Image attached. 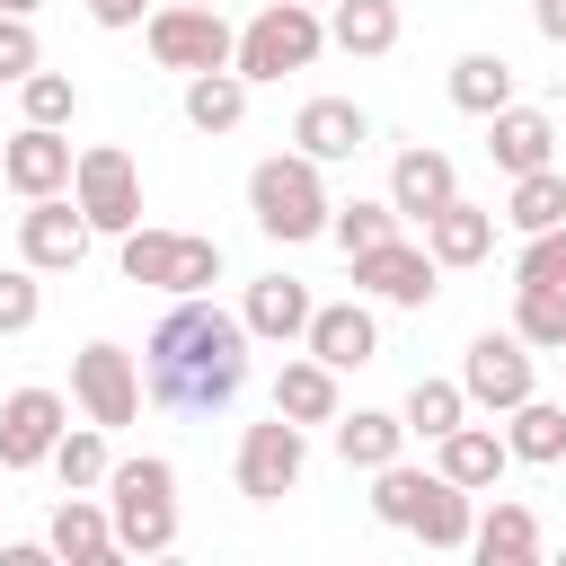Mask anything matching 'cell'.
<instances>
[{"label": "cell", "mask_w": 566, "mask_h": 566, "mask_svg": "<svg viewBox=\"0 0 566 566\" xmlns=\"http://www.w3.org/2000/svg\"><path fill=\"white\" fill-rule=\"evenodd\" d=\"M142 389L168 416H221L248 389V318L212 310V292H186L142 345Z\"/></svg>", "instance_id": "6da1fadb"}, {"label": "cell", "mask_w": 566, "mask_h": 566, "mask_svg": "<svg viewBox=\"0 0 566 566\" xmlns=\"http://www.w3.org/2000/svg\"><path fill=\"white\" fill-rule=\"evenodd\" d=\"M106 522H115V557H168L177 548V460L142 451L106 469Z\"/></svg>", "instance_id": "7a4b0ae2"}, {"label": "cell", "mask_w": 566, "mask_h": 566, "mask_svg": "<svg viewBox=\"0 0 566 566\" xmlns=\"http://www.w3.org/2000/svg\"><path fill=\"white\" fill-rule=\"evenodd\" d=\"M248 212H256V230L283 239V248L327 239V177H318V159H301V150L256 159V168H248Z\"/></svg>", "instance_id": "3957f363"}, {"label": "cell", "mask_w": 566, "mask_h": 566, "mask_svg": "<svg viewBox=\"0 0 566 566\" xmlns=\"http://www.w3.org/2000/svg\"><path fill=\"white\" fill-rule=\"evenodd\" d=\"M327 53V18L310 9V0H265L248 27H239V44H230V71L256 88V80H283V71H310Z\"/></svg>", "instance_id": "277c9868"}, {"label": "cell", "mask_w": 566, "mask_h": 566, "mask_svg": "<svg viewBox=\"0 0 566 566\" xmlns=\"http://www.w3.org/2000/svg\"><path fill=\"white\" fill-rule=\"evenodd\" d=\"M115 265H124V283H150V292H212L221 283V239H195V230H150V221H133L124 239H115Z\"/></svg>", "instance_id": "5b68a950"}, {"label": "cell", "mask_w": 566, "mask_h": 566, "mask_svg": "<svg viewBox=\"0 0 566 566\" xmlns=\"http://www.w3.org/2000/svg\"><path fill=\"white\" fill-rule=\"evenodd\" d=\"M71 203L88 212V230H97V239H124V230L142 221V168H133V150L88 142V150L71 159Z\"/></svg>", "instance_id": "8992f818"}, {"label": "cell", "mask_w": 566, "mask_h": 566, "mask_svg": "<svg viewBox=\"0 0 566 566\" xmlns=\"http://www.w3.org/2000/svg\"><path fill=\"white\" fill-rule=\"evenodd\" d=\"M301 469H310V424H292V416H265V424H248V433H239V460H230V478H239V495H248V504H274V495H292V486H301Z\"/></svg>", "instance_id": "52a82bcc"}, {"label": "cell", "mask_w": 566, "mask_h": 566, "mask_svg": "<svg viewBox=\"0 0 566 566\" xmlns=\"http://www.w3.org/2000/svg\"><path fill=\"white\" fill-rule=\"evenodd\" d=\"M142 35H150V62H159V71H221V62H230V44H239V35H230V18H221V9H195V0L150 9V27H142Z\"/></svg>", "instance_id": "ba28073f"}, {"label": "cell", "mask_w": 566, "mask_h": 566, "mask_svg": "<svg viewBox=\"0 0 566 566\" xmlns=\"http://www.w3.org/2000/svg\"><path fill=\"white\" fill-rule=\"evenodd\" d=\"M71 398H80V416H88V424H106V433H115V424H133V416H142V363H133L124 345H106V336H97V345H80V354H71Z\"/></svg>", "instance_id": "9c48e42d"}, {"label": "cell", "mask_w": 566, "mask_h": 566, "mask_svg": "<svg viewBox=\"0 0 566 566\" xmlns=\"http://www.w3.org/2000/svg\"><path fill=\"white\" fill-rule=\"evenodd\" d=\"M539 380H531V345L504 327H486V336H469V354H460V398L469 407H486V416H504V407H522Z\"/></svg>", "instance_id": "30bf717a"}, {"label": "cell", "mask_w": 566, "mask_h": 566, "mask_svg": "<svg viewBox=\"0 0 566 566\" xmlns=\"http://www.w3.org/2000/svg\"><path fill=\"white\" fill-rule=\"evenodd\" d=\"M71 142H62V124H18L9 142H0V186L18 195V203H35V195H71Z\"/></svg>", "instance_id": "8fae6325"}, {"label": "cell", "mask_w": 566, "mask_h": 566, "mask_svg": "<svg viewBox=\"0 0 566 566\" xmlns=\"http://www.w3.org/2000/svg\"><path fill=\"white\" fill-rule=\"evenodd\" d=\"M88 212L71 203V195H35L27 212H18V256L35 265V274H71L80 256H88Z\"/></svg>", "instance_id": "7c38bea8"}, {"label": "cell", "mask_w": 566, "mask_h": 566, "mask_svg": "<svg viewBox=\"0 0 566 566\" xmlns=\"http://www.w3.org/2000/svg\"><path fill=\"white\" fill-rule=\"evenodd\" d=\"M62 424H71V407H62V389H9L0 398V469H44L53 460V442H62Z\"/></svg>", "instance_id": "4fadbf2b"}, {"label": "cell", "mask_w": 566, "mask_h": 566, "mask_svg": "<svg viewBox=\"0 0 566 566\" xmlns=\"http://www.w3.org/2000/svg\"><path fill=\"white\" fill-rule=\"evenodd\" d=\"M354 265V292H371V301H389V310H424L442 283V265L424 256V248H407V239H380V248H363V256H345Z\"/></svg>", "instance_id": "5bb4252c"}, {"label": "cell", "mask_w": 566, "mask_h": 566, "mask_svg": "<svg viewBox=\"0 0 566 566\" xmlns=\"http://www.w3.org/2000/svg\"><path fill=\"white\" fill-rule=\"evenodd\" d=\"M292 150H301V159H318V168L363 159V150H371V115H363L354 97H310V106L292 115Z\"/></svg>", "instance_id": "9a60e30c"}, {"label": "cell", "mask_w": 566, "mask_h": 566, "mask_svg": "<svg viewBox=\"0 0 566 566\" xmlns=\"http://www.w3.org/2000/svg\"><path fill=\"white\" fill-rule=\"evenodd\" d=\"M301 354H318L327 371H363V363L380 354V318H371L363 301H318L310 327H301Z\"/></svg>", "instance_id": "2e32d148"}, {"label": "cell", "mask_w": 566, "mask_h": 566, "mask_svg": "<svg viewBox=\"0 0 566 566\" xmlns=\"http://www.w3.org/2000/svg\"><path fill=\"white\" fill-rule=\"evenodd\" d=\"M44 548H53L62 566H115V522H106V495L62 486V504H53V522H44Z\"/></svg>", "instance_id": "e0dca14e"}, {"label": "cell", "mask_w": 566, "mask_h": 566, "mask_svg": "<svg viewBox=\"0 0 566 566\" xmlns=\"http://www.w3.org/2000/svg\"><path fill=\"white\" fill-rule=\"evenodd\" d=\"M486 159H495L504 177L548 168V159H557V115H548V106H522V97L495 106V115H486Z\"/></svg>", "instance_id": "ac0fdd59"}, {"label": "cell", "mask_w": 566, "mask_h": 566, "mask_svg": "<svg viewBox=\"0 0 566 566\" xmlns=\"http://www.w3.org/2000/svg\"><path fill=\"white\" fill-rule=\"evenodd\" d=\"M460 195V168H451V150H433V142H407L398 159H389V203H398V221H424V212H442Z\"/></svg>", "instance_id": "d6986e66"}, {"label": "cell", "mask_w": 566, "mask_h": 566, "mask_svg": "<svg viewBox=\"0 0 566 566\" xmlns=\"http://www.w3.org/2000/svg\"><path fill=\"white\" fill-rule=\"evenodd\" d=\"M310 283L301 274H256L248 283V301H239V318H248V345H301V327H310Z\"/></svg>", "instance_id": "ffe728a7"}, {"label": "cell", "mask_w": 566, "mask_h": 566, "mask_svg": "<svg viewBox=\"0 0 566 566\" xmlns=\"http://www.w3.org/2000/svg\"><path fill=\"white\" fill-rule=\"evenodd\" d=\"M433 469H442L451 486L486 495V486H495V478L513 469V451H504V433H495V424H469V416H460V424H451V433L433 442Z\"/></svg>", "instance_id": "44dd1931"}, {"label": "cell", "mask_w": 566, "mask_h": 566, "mask_svg": "<svg viewBox=\"0 0 566 566\" xmlns=\"http://www.w3.org/2000/svg\"><path fill=\"white\" fill-rule=\"evenodd\" d=\"M486 248H495V212H486V203L451 195L442 212H424V256H433V265H478Z\"/></svg>", "instance_id": "7402d4cb"}, {"label": "cell", "mask_w": 566, "mask_h": 566, "mask_svg": "<svg viewBox=\"0 0 566 566\" xmlns=\"http://www.w3.org/2000/svg\"><path fill=\"white\" fill-rule=\"evenodd\" d=\"M469 548H478L486 566H531V557H539V513L513 504V495H495V504L469 522Z\"/></svg>", "instance_id": "603a6c76"}, {"label": "cell", "mask_w": 566, "mask_h": 566, "mask_svg": "<svg viewBox=\"0 0 566 566\" xmlns=\"http://www.w3.org/2000/svg\"><path fill=\"white\" fill-rule=\"evenodd\" d=\"M327 44L354 62L398 53V0H327Z\"/></svg>", "instance_id": "cb8c5ba5"}, {"label": "cell", "mask_w": 566, "mask_h": 566, "mask_svg": "<svg viewBox=\"0 0 566 566\" xmlns=\"http://www.w3.org/2000/svg\"><path fill=\"white\" fill-rule=\"evenodd\" d=\"M336 371L318 363V354H292L283 371H274V416H292V424H336Z\"/></svg>", "instance_id": "d4e9b609"}, {"label": "cell", "mask_w": 566, "mask_h": 566, "mask_svg": "<svg viewBox=\"0 0 566 566\" xmlns=\"http://www.w3.org/2000/svg\"><path fill=\"white\" fill-rule=\"evenodd\" d=\"M398 451H407V424H398L389 407H354V416L336 407V460H345V469L371 478V469H389Z\"/></svg>", "instance_id": "484cf974"}, {"label": "cell", "mask_w": 566, "mask_h": 566, "mask_svg": "<svg viewBox=\"0 0 566 566\" xmlns=\"http://www.w3.org/2000/svg\"><path fill=\"white\" fill-rule=\"evenodd\" d=\"M469 522H478V495L469 486H451L442 469L424 478V495H416V513H407V531L424 539V548H469Z\"/></svg>", "instance_id": "4316f807"}, {"label": "cell", "mask_w": 566, "mask_h": 566, "mask_svg": "<svg viewBox=\"0 0 566 566\" xmlns=\"http://www.w3.org/2000/svg\"><path fill=\"white\" fill-rule=\"evenodd\" d=\"M504 451L513 460H531V469H557L566 460V407L557 398H522V407H504Z\"/></svg>", "instance_id": "83f0119b"}, {"label": "cell", "mask_w": 566, "mask_h": 566, "mask_svg": "<svg viewBox=\"0 0 566 566\" xmlns=\"http://www.w3.org/2000/svg\"><path fill=\"white\" fill-rule=\"evenodd\" d=\"M513 97H522V71H513L504 53H460V62H451V106H460V115L486 124V115L513 106Z\"/></svg>", "instance_id": "f1b7e54d"}, {"label": "cell", "mask_w": 566, "mask_h": 566, "mask_svg": "<svg viewBox=\"0 0 566 566\" xmlns=\"http://www.w3.org/2000/svg\"><path fill=\"white\" fill-rule=\"evenodd\" d=\"M186 124L195 133H239L248 124V80L221 62V71H186Z\"/></svg>", "instance_id": "f546056e"}, {"label": "cell", "mask_w": 566, "mask_h": 566, "mask_svg": "<svg viewBox=\"0 0 566 566\" xmlns=\"http://www.w3.org/2000/svg\"><path fill=\"white\" fill-rule=\"evenodd\" d=\"M513 336L531 354H566V283H513Z\"/></svg>", "instance_id": "4dcf8cb0"}, {"label": "cell", "mask_w": 566, "mask_h": 566, "mask_svg": "<svg viewBox=\"0 0 566 566\" xmlns=\"http://www.w3.org/2000/svg\"><path fill=\"white\" fill-rule=\"evenodd\" d=\"M504 221L531 239V230H557L566 221V177H557V159L548 168H522L513 177V195H504Z\"/></svg>", "instance_id": "1f68e13d"}, {"label": "cell", "mask_w": 566, "mask_h": 566, "mask_svg": "<svg viewBox=\"0 0 566 566\" xmlns=\"http://www.w3.org/2000/svg\"><path fill=\"white\" fill-rule=\"evenodd\" d=\"M398 230H407V221H398L389 195H380V203H363V195H354V203H327V239H336L345 256H363V248H380V239H398Z\"/></svg>", "instance_id": "d6a6232c"}, {"label": "cell", "mask_w": 566, "mask_h": 566, "mask_svg": "<svg viewBox=\"0 0 566 566\" xmlns=\"http://www.w3.org/2000/svg\"><path fill=\"white\" fill-rule=\"evenodd\" d=\"M62 486H106V469H115V451H106V424H62V442H53V460H44Z\"/></svg>", "instance_id": "836d02e7"}, {"label": "cell", "mask_w": 566, "mask_h": 566, "mask_svg": "<svg viewBox=\"0 0 566 566\" xmlns=\"http://www.w3.org/2000/svg\"><path fill=\"white\" fill-rule=\"evenodd\" d=\"M460 416H469L460 380H416V389H407V407H398V424H407L416 442H442V433H451Z\"/></svg>", "instance_id": "e575fe53"}, {"label": "cell", "mask_w": 566, "mask_h": 566, "mask_svg": "<svg viewBox=\"0 0 566 566\" xmlns=\"http://www.w3.org/2000/svg\"><path fill=\"white\" fill-rule=\"evenodd\" d=\"M18 106H27V124H71V115H80V80H62V71L35 62V71L18 80Z\"/></svg>", "instance_id": "d590c367"}, {"label": "cell", "mask_w": 566, "mask_h": 566, "mask_svg": "<svg viewBox=\"0 0 566 566\" xmlns=\"http://www.w3.org/2000/svg\"><path fill=\"white\" fill-rule=\"evenodd\" d=\"M424 478H433V469H407V451H398L389 469H371V513H380L389 531H407V513H416V495H424Z\"/></svg>", "instance_id": "8d00e7d4"}, {"label": "cell", "mask_w": 566, "mask_h": 566, "mask_svg": "<svg viewBox=\"0 0 566 566\" xmlns=\"http://www.w3.org/2000/svg\"><path fill=\"white\" fill-rule=\"evenodd\" d=\"M44 318V283H35V265L18 256V265H0V336H27Z\"/></svg>", "instance_id": "74e56055"}, {"label": "cell", "mask_w": 566, "mask_h": 566, "mask_svg": "<svg viewBox=\"0 0 566 566\" xmlns=\"http://www.w3.org/2000/svg\"><path fill=\"white\" fill-rule=\"evenodd\" d=\"M513 283H566V221L522 239V256H513Z\"/></svg>", "instance_id": "f35d334b"}, {"label": "cell", "mask_w": 566, "mask_h": 566, "mask_svg": "<svg viewBox=\"0 0 566 566\" xmlns=\"http://www.w3.org/2000/svg\"><path fill=\"white\" fill-rule=\"evenodd\" d=\"M35 62H44V53H35V27H27V18H9V9H0V80H27V71H35Z\"/></svg>", "instance_id": "ab89813d"}, {"label": "cell", "mask_w": 566, "mask_h": 566, "mask_svg": "<svg viewBox=\"0 0 566 566\" xmlns=\"http://www.w3.org/2000/svg\"><path fill=\"white\" fill-rule=\"evenodd\" d=\"M142 9H150V0H88L97 27H142Z\"/></svg>", "instance_id": "60d3db41"}, {"label": "cell", "mask_w": 566, "mask_h": 566, "mask_svg": "<svg viewBox=\"0 0 566 566\" xmlns=\"http://www.w3.org/2000/svg\"><path fill=\"white\" fill-rule=\"evenodd\" d=\"M531 27H539L548 44H566V0H531Z\"/></svg>", "instance_id": "b9f144b4"}, {"label": "cell", "mask_w": 566, "mask_h": 566, "mask_svg": "<svg viewBox=\"0 0 566 566\" xmlns=\"http://www.w3.org/2000/svg\"><path fill=\"white\" fill-rule=\"evenodd\" d=\"M0 9H9V18H35V9H44V0H0Z\"/></svg>", "instance_id": "7bdbcfd3"}, {"label": "cell", "mask_w": 566, "mask_h": 566, "mask_svg": "<svg viewBox=\"0 0 566 566\" xmlns=\"http://www.w3.org/2000/svg\"><path fill=\"white\" fill-rule=\"evenodd\" d=\"M195 9H221V0H195Z\"/></svg>", "instance_id": "ee69618b"}, {"label": "cell", "mask_w": 566, "mask_h": 566, "mask_svg": "<svg viewBox=\"0 0 566 566\" xmlns=\"http://www.w3.org/2000/svg\"><path fill=\"white\" fill-rule=\"evenodd\" d=\"M310 9H327V0H310Z\"/></svg>", "instance_id": "f6af8a7d"}]
</instances>
